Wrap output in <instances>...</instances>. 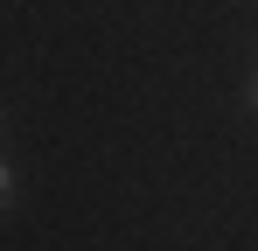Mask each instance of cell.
Instances as JSON below:
<instances>
[{"label":"cell","instance_id":"obj_2","mask_svg":"<svg viewBox=\"0 0 258 251\" xmlns=\"http://www.w3.org/2000/svg\"><path fill=\"white\" fill-rule=\"evenodd\" d=\"M251 112H258V77H251Z\"/></svg>","mask_w":258,"mask_h":251},{"label":"cell","instance_id":"obj_1","mask_svg":"<svg viewBox=\"0 0 258 251\" xmlns=\"http://www.w3.org/2000/svg\"><path fill=\"white\" fill-rule=\"evenodd\" d=\"M7 196H14V181H7V161H0V209H7Z\"/></svg>","mask_w":258,"mask_h":251}]
</instances>
